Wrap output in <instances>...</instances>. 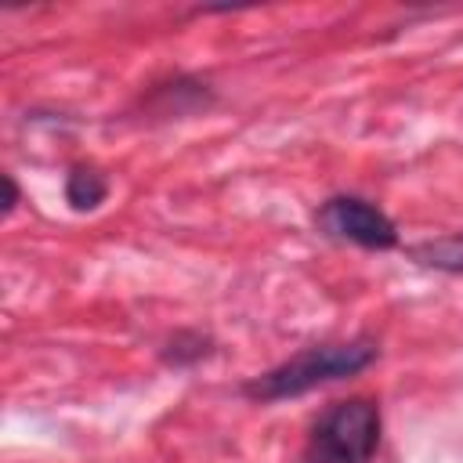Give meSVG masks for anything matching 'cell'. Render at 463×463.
I'll return each mask as SVG.
<instances>
[{"mask_svg": "<svg viewBox=\"0 0 463 463\" xmlns=\"http://www.w3.org/2000/svg\"><path fill=\"white\" fill-rule=\"evenodd\" d=\"M376 362V344L373 340H344V344H315L297 351L293 358L279 362L275 369L253 376L242 394L253 402H286L297 394H307L322 383L344 380L362 373L365 365Z\"/></svg>", "mask_w": 463, "mask_h": 463, "instance_id": "1", "label": "cell"}, {"mask_svg": "<svg viewBox=\"0 0 463 463\" xmlns=\"http://www.w3.org/2000/svg\"><path fill=\"white\" fill-rule=\"evenodd\" d=\"M380 405L373 398H347L329 405L304 449V463H369L380 449Z\"/></svg>", "mask_w": 463, "mask_h": 463, "instance_id": "2", "label": "cell"}, {"mask_svg": "<svg viewBox=\"0 0 463 463\" xmlns=\"http://www.w3.org/2000/svg\"><path fill=\"white\" fill-rule=\"evenodd\" d=\"M318 228L329 239L354 242L362 250H391L398 246V228L394 221L369 199L362 195H333L318 210Z\"/></svg>", "mask_w": 463, "mask_h": 463, "instance_id": "3", "label": "cell"}, {"mask_svg": "<svg viewBox=\"0 0 463 463\" xmlns=\"http://www.w3.org/2000/svg\"><path fill=\"white\" fill-rule=\"evenodd\" d=\"M409 257L423 268H434V271H445V275H463V232L416 242L409 250Z\"/></svg>", "mask_w": 463, "mask_h": 463, "instance_id": "4", "label": "cell"}, {"mask_svg": "<svg viewBox=\"0 0 463 463\" xmlns=\"http://www.w3.org/2000/svg\"><path fill=\"white\" fill-rule=\"evenodd\" d=\"M105 195H109V181H105L101 170H94V166H72L69 170V177H65V203L72 210H80V213L98 210L105 203Z\"/></svg>", "mask_w": 463, "mask_h": 463, "instance_id": "5", "label": "cell"}, {"mask_svg": "<svg viewBox=\"0 0 463 463\" xmlns=\"http://www.w3.org/2000/svg\"><path fill=\"white\" fill-rule=\"evenodd\" d=\"M0 184H4V213H11V210L18 206V184H14V177H11V174H4V177H0Z\"/></svg>", "mask_w": 463, "mask_h": 463, "instance_id": "6", "label": "cell"}]
</instances>
